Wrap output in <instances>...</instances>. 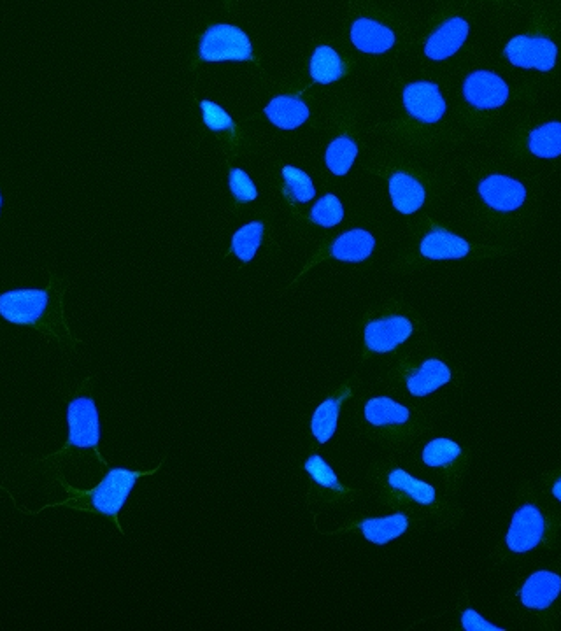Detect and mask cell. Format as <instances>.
<instances>
[{"label": "cell", "mask_w": 561, "mask_h": 631, "mask_svg": "<svg viewBox=\"0 0 561 631\" xmlns=\"http://www.w3.org/2000/svg\"><path fill=\"white\" fill-rule=\"evenodd\" d=\"M64 291L53 279L48 288H23L0 293V316L20 327H34L53 339L69 334L64 318Z\"/></svg>", "instance_id": "1"}, {"label": "cell", "mask_w": 561, "mask_h": 631, "mask_svg": "<svg viewBox=\"0 0 561 631\" xmlns=\"http://www.w3.org/2000/svg\"><path fill=\"white\" fill-rule=\"evenodd\" d=\"M150 474H155V470L135 472V470H128V468H113L92 490H76L60 479V484L69 493V498L64 502L46 505V507H72L78 511L97 512L102 516L113 518L114 523L120 526L118 516H120L123 505L127 502L130 491L134 490L139 477L150 476Z\"/></svg>", "instance_id": "2"}, {"label": "cell", "mask_w": 561, "mask_h": 631, "mask_svg": "<svg viewBox=\"0 0 561 631\" xmlns=\"http://www.w3.org/2000/svg\"><path fill=\"white\" fill-rule=\"evenodd\" d=\"M200 58L206 62H248L253 46L244 30L234 25H213L200 39Z\"/></svg>", "instance_id": "3"}, {"label": "cell", "mask_w": 561, "mask_h": 631, "mask_svg": "<svg viewBox=\"0 0 561 631\" xmlns=\"http://www.w3.org/2000/svg\"><path fill=\"white\" fill-rule=\"evenodd\" d=\"M505 57L519 69L549 72L558 62V46L549 37L516 36L505 46Z\"/></svg>", "instance_id": "4"}, {"label": "cell", "mask_w": 561, "mask_h": 631, "mask_svg": "<svg viewBox=\"0 0 561 631\" xmlns=\"http://www.w3.org/2000/svg\"><path fill=\"white\" fill-rule=\"evenodd\" d=\"M67 425H69V439L64 451H67L69 447H78V449H93L99 454L97 447L100 442V421L93 398L79 397L72 400L67 407Z\"/></svg>", "instance_id": "5"}, {"label": "cell", "mask_w": 561, "mask_h": 631, "mask_svg": "<svg viewBox=\"0 0 561 631\" xmlns=\"http://www.w3.org/2000/svg\"><path fill=\"white\" fill-rule=\"evenodd\" d=\"M509 93V85L495 72L474 71L463 81V97L481 111L504 106Z\"/></svg>", "instance_id": "6"}, {"label": "cell", "mask_w": 561, "mask_h": 631, "mask_svg": "<svg viewBox=\"0 0 561 631\" xmlns=\"http://www.w3.org/2000/svg\"><path fill=\"white\" fill-rule=\"evenodd\" d=\"M546 532V519L532 504H526L514 512L507 532V547L512 553H528L539 546Z\"/></svg>", "instance_id": "7"}, {"label": "cell", "mask_w": 561, "mask_h": 631, "mask_svg": "<svg viewBox=\"0 0 561 631\" xmlns=\"http://www.w3.org/2000/svg\"><path fill=\"white\" fill-rule=\"evenodd\" d=\"M404 106L409 116L421 123L441 121L448 109L441 88L430 81H418L405 86Z\"/></svg>", "instance_id": "8"}, {"label": "cell", "mask_w": 561, "mask_h": 631, "mask_svg": "<svg viewBox=\"0 0 561 631\" xmlns=\"http://www.w3.org/2000/svg\"><path fill=\"white\" fill-rule=\"evenodd\" d=\"M479 195L493 211L512 213L525 204L526 188L518 179L493 174L479 183Z\"/></svg>", "instance_id": "9"}, {"label": "cell", "mask_w": 561, "mask_h": 631, "mask_svg": "<svg viewBox=\"0 0 561 631\" xmlns=\"http://www.w3.org/2000/svg\"><path fill=\"white\" fill-rule=\"evenodd\" d=\"M412 335V323L404 316H388L370 321L365 327V344L374 353H390Z\"/></svg>", "instance_id": "10"}, {"label": "cell", "mask_w": 561, "mask_h": 631, "mask_svg": "<svg viewBox=\"0 0 561 631\" xmlns=\"http://www.w3.org/2000/svg\"><path fill=\"white\" fill-rule=\"evenodd\" d=\"M469 30V23L460 16L449 18L442 23L439 29L435 30L432 36L428 37L427 44H425V55L435 62L448 60L465 44L467 37H469Z\"/></svg>", "instance_id": "11"}, {"label": "cell", "mask_w": 561, "mask_h": 631, "mask_svg": "<svg viewBox=\"0 0 561 631\" xmlns=\"http://www.w3.org/2000/svg\"><path fill=\"white\" fill-rule=\"evenodd\" d=\"M351 43L356 50L369 53V55H381L390 51L395 46V34L383 23L374 22L369 18H360L351 27Z\"/></svg>", "instance_id": "12"}, {"label": "cell", "mask_w": 561, "mask_h": 631, "mask_svg": "<svg viewBox=\"0 0 561 631\" xmlns=\"http://www.w3.org/2000/svg\"><path fill=\"white\" fill-rule=\"evenodd\" d=\"M419 251L430 260H460L469 255L470 244L446 228L435 227L425 235Z\"/></svg>", "instance_id": "13"}, {"label": "cell", "mask_w": 561, "mask_h": 631, "mask_svg": "<svg viewBox=\"0 0 561 631\" xmlns=\"http://www.w3.org/2000/svg\"><path fill=\"white\" fill-rule=\"evenodd\" d=\"M560 593V575L540 570L526 579L521 589V600L528 609H547L560 596Z\"/></svg>", "instance_id": "14"}, {"label": "cell", "mask_w": 561, "mask_h": 631, "mask_svg": "<svg viewBox=\"0 0 561 631\" xmlns=\"http://www.w3.org/2000/svg\"><path fill=\"white\" fill-rule=\"evenodd\" d=\"M265 114L272 125L283 130H295L302 127L309 120V107L300 97H290V95H279L276 99L270 100L269 106L265 107Z\"/></svg>", "instance_id": "15"}, {"label": "cell", "mask_w": 561, "mask_h": 631, "mask_svg": "<svg viewBox=\"0 0 561 631\" xmlns=\"http://www.w3.org/2000/svg\"><path fill=\"white\" fill-rule=\"evenodd\" d=\"M390 197L398 213L414 214L425 204L427 193L418 179L397 172L390 179Z\"/></svg>", "instance_id": "16"}, {"label": "cell", "mask_w": 561, "mask_h": 631, "mask_svg": "<svg viewBox=\"0 0 561 631\" xmlns=\"http://www.w3.org/2000/svg\"><path fill=\"white\" fill-rule=\"evenodd\" d=\"M374 246L376 239L367 230H349L332 244L330 256L341 262H365L372 255Z\"/></svg>", "instance_id": "17"}, {"label": "cell", "mask_w": 561, "mask_h": 631, "mask_svg": "<svg viewBox=\"0 0 561 631\" xmlns=\"http://www.w3.org/2000/svg\"><path fill=\"white\" fill-rule=\"evenodd\" d=\"M451 381V370L441 360H427L407 379V388L414 397H427Z\"/></svg>", "instance_id": "18"}, {"label": "cell", "mask_w": 561, "mask_h": 631, "mask_svg": "<svg viewBox=\"0 0 561 631\" xmlns=\"http://www.w3.org/2000/svg\"><path fill=\"white\" fill-rule=\"evenodd\" d=\"M358 528L362 530L365 539L370 540L372 544L384 546L391 540L398 539L400 535H404L405 530L409 528V519L405 514H393L386 518L365 519Z\"/></svg>", "instance_id": "19"}, {"label": "cell", "mask_w": 561, "mask_h": 631, "mask_svg": "<svg viewBox=\"0 0 561 631\" xmlns=\"http://www.w3.org/2000/svg\"><path fill=\"white\" fill-rule=\"evenodd\" d=\"M311 78L320 85H330L344 76V62L339 53L330 46H320L314 51L309 64Z\"/></svg>", "instance_id": "20"}, {"label": "cell", "mask_w": 561, "mask_h": 631, "mask_svg": "<svg viewBox=\"0 0 561 631\" xmlns=\"http://www.w3.org/2000/svg\"><path fill=\"white\" fill-rule=\"evenodd\" d=\"M411 418L407 407L388 397L372 398L365 405V419L370 425H404Z\"/></svg>", "instance_id": "21"}, {"label": "cell", "mask_w": 561, "mask_h": 631, "mask_svg": "<svg viewBox=\"0 0 561 631\" xmlns=\"http://www.w3.org/2000/svg\"><path fill=\"white\" fill-rule=\"evenodd\" d=\"M351 393L346 391L339 397H332L325 400L323 404L314 411L313 421H311V430L318 442L325 444L328 440L334 437L335 428H337V421H339V414H341L342 402L349 397Z\"/></svg>", "instance_id": "22"}, {"label": "cell", "mask_w": 561, "mask_h": 631, "mask_svg": "<svg viewBox=\"0 0 561 631\" xmlns=\"http://www.w3.org/2000/svg\"><path fill=\"white\" fill-rule=\"evenodd\" d=\"M528 149L539 158L561 156V121H549L546 125L533 128L528 135Z\"/></svg>", "instance_id": "23"}, {"label": "cell", "mask_w": 561, "mask_h": 631, "mask_svg": "<svg viewBox=\"0 0 561 631\" xmlns=\"http://www.w3.org/2000/svg\"><path fill=\"white\" fill-rule=\"evenodd\" d=\"M388 484H390L393 490L402 491V493H405L407 497L412 498V500L418 502V504H434V486L423 483V481H419V479H414V477L409 476L402 468H397V470L391 472L390 476H388Z\"/></svg>", "instance_id": "24"}, {"label": "cell", "mask_w": 561, "mask_h": 631, "mask_svg": "<svg viewBox=\"0 0 561 631\" xmlns=\"http://www.w3.org/2000/svg\"><path fill=\"white\" fill-rule=\"evenodd\" d=\"M356 155H358V148L355 141L351 137L342 135L330 142L325 160H327L328 169L334 172L335 176H344L355 164Z\"/></svg>", "instance_id": "25"}, {"label": "cell", "mask_w": 561, "mask_h": 631, "mask_svg": "<svg viewBox=\"0 0 561 631\" xmlns=\"http://www.w3.org/2000/svg\"><path fill=\"white\" fill-rule=\"evenodd\" d=\"M263 239V225L260 221H253L237 230L232 239V251L241 262H251Z\"/></svg>", "instance_id": "26"}, {"label": "cell", "mask_w": 561, "mask_h": 631, "mask_svg": "<svg viewBox=\"0 0 561 631\" xmlns=\"http://www.w3.org/2000/svg\"><path fill=\"white\" fill-rule=\"evenodd\" d=\"M283 179H285L286 195L293 202L306 204L309 200L314 199L316 190H314L313 179L309 178V174H306V172L288 165V167L283 169Z\"/></svg>", "instance_id": "27"}, {"label": "cell", "mask_w": 561, "mask_h": 631, "mask_svg": "<svg viewBox=\"0 0 561 631\" xmlns=\"http://www.w3.org/2000/svg\"><path fill=\"white\" fill-rule=\"evenodd\" d=\"M462 454V447L449 439H434L423 449V461L428 467H449Z\"/></svg>", "instance_id": "28"}, {"label": "cell", "mask_w": 561, "mask_h": 631, "mask_svg": "<svg viewBox=\"0 0 561 631\" xmlns=\"http://www.w3.org/2000/svg\"><path fill=\"white\" fill-rule=\"evenodd\" d=\"M342 218H344V209H342L341 200L332 193L318 200L311 211V220L320 227H335L341 223Z\"/></svg>", "instance_id": "29"}, {"label": "cell", "mask_w": 561, "mask_h": 631, "mask_svg": "<svg viewBox=\"0 0 561 631\" xmlns=\"http://www.w3.org/2000/svg\"><path fill=\"white\" fill-rule=\"evenodd\" d=\"M304 467L309 472V476L313 477L314 481L320 484L321 488H327V490L335 491V493H344L346 491L341 481L335 476L334 470L330 468L327 461L321 458L320 454H313L306 461Z\"/></svg>", "instance_id": "30"}, {"label": "cell", "mask_w": 561, "mask_h": 631, "mask_svg": "<svg viewBox=\"0 0 561 631\" xmlns=\"http://www.w3.org/2000/svg\"><path fill=\"white\" fill-rule=\"evenodd\" d=\"M202 113H204V121L207 128L213 132H223V130H234V120L230 118V114L221 109L218 104L204 100L202 104Z\"/></svg>", "instance_id": "31"}, {"label": "cell", "mask_w": 561, "mask_h": 631, "mask_svg": "<svg viewBox=\"0 0 561 631\" xmlns=\"http://www.w3.org/2000/svg\"><path fill=\"white\" fill-rule=\"evenodd\" d=\"M228 181H230V190L239 202H253L256 199L258 193H256L255 185L246 172L241 171V169H232Z\"/></svg>", "instance_id": "32"}, {"label": "cell", "mask_w": 561, "mask_h": 631, "mask_svg": "<svg viewBox=\"0 0 561 631\" xmlns=\"http://www.w3.org/2000/svg\"><path fill=\"white\" fill-rule=\"evenodd\" d=\"M463 628L467 631H502L495 624L488 623L484 617L479 616L476 610H465L462 616Z\"/></svg>", "instance_id": "33"}, {"label": "cell", "mask_w": 561, "mask_h": 631, "mask_svg": "<svg viewBox=\"0 0 561 631\" xmlns=\"http://www.w3.org/2000/svg\"><path fill=\"white\" fill-rule=\"evenodd\" d=\"M553 495L561 502V477L560 479H558V481H556V483H554Z\"/></svg>", "instance_id": "34"}, {"label": "cell", "mask_w": 561, "mask_h": 631, "mask_svg": "<svg viewBox=\"0 0 561 631\" xmlns=\"http://www.w3.org/2000/svg\"><path fill=\"white\" fill-rule=\"evenodd\" d=\"M0 209H2V193H0Z\"/></svg>", "instance_id": "35"}]
</instances>
